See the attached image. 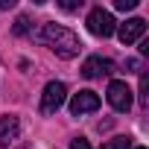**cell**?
<instances>
[{
  "instance_id": "obj_3",
  "label": "cell",
  "mask_w": 149,
  "mask_h": 149,
  "mask_svg": "<svg viewBox=\"0 0 149 149\" xmlns=\"http://www.w3.org/2000/svg\"><path fill=\"white\" fill-rule=\"evenodd\" d=\"M67 100V85L64 82H47L44 94H41V111L44 114H56Z\"/></svg>"
},
{
  "instance_id": "obj_16",
  "label": "cell",
  "mask_w": 149,
  "mask_h": 149,
  "mask_svg": "<svg viewBox=\"0 0 149 149\" xmlns=\"http://www.w3.org/2000/svg\"><path fill=\"white\" fill-rule=\"evenodd\" d=\"M137 149H143V146H137Z\"/></svg>"
},
{
  "instance_id": "obj_9",
  "label": "cell",
  "mask_w": 149,
  "mask_h": 149,
  "mask_svg": "<svg viewBox=\"0 0 149 149\" xmlns=\"http://www.w3.org/2000/svg\"><path fill=\"white\" fill-rule=\"evenodd\" d=\"M102 149H132V137H114V140H108Z\"/></svg>"
},
{
  "instance_id": "obj_2",
  "label": "cell",
  "mask_w": 149,
  "mask_h": 149,
  "mask_svg": "<svg viewBox=\"0 0 149 149\" xmlns=\"http://www.w3.org/2000/svg\"><path fill=\"white\" fill-rule=\"evenodd\" d=\"M88 32L91 35H97V38H111L114 35V29H117V21H114V15L111 12H105L102 6H97V9H91V15H88Z\"/></svg>"
},
{
  "instance_id": "obj_15",
  "label": "cell",
  "mask_w": 149,
  "mask_h": 149,
  "mask_svg": "<svg viewBox=\"0 0 149 149\" xmlns=\"http://www.w3.org/2000/svg\"><path fill=\"white\" fill-rule=\"evenodd\" d=\"M15 6V0H0V9H12Z\"/></svg>"
},
{
  "instance_id": "obj_8",
  "label": "cell",
  "mask_w": 149,
  "mask_h": 149,
  "mask_svg": "<svg viewBox=\"0 0 149 149\" xmlns=\"http://www.w3.org/2000/svg\"><path fill=\"white\" fill-rule=\"evenodd\" d=\"M18 134H21V120H18L15 114L0 117V146L15 143V140H18Z\"/></svg>"
},
{
  "instance_id": "obj_7",
  "label": "cell",
  "mask_w": 149,
  "mask_h": 149,
  "mask_svg": "<svg viewBox=\"0 0 149 149\" xmlns=\"http://www.w3.org/2000/svg\"><path fill=\"white\" fill-rule=\"evenodd\" d=\"M108 73H114V61H108V58H102V56H91V58H85V64H82V76H85V79L108 76Z\"/></svg>"
},
{
  "instance_id": "obj_4",
  "label": "cell",
  "mask_w": 149,
  "mask_h": 149,
  "mask_svg": "<svg viewBox=\"0 0 149 149\" xmlns=\"http://www.w3.org/2000/svg\"><path fill=\"white\" fill-rule=\"evenodd\" d=\"M132 102H134V97H132V88H129L123 79H114V82L108 85V105H111L114 111L126 114V111L132 108Z\"/></svg>"
},
{
  "instance_id": "obj_5",
  "label": "cell",
  "mask_w": 149,
  "mask_h": 149,
  "mask_svg": "<svg viewBox=\"0 0 149 149\" xmlns=\"http://www.w3.org/2000/svg\"><path fill=\"white\" fill-rule=\"evenodd\" d=\"M146 35V21L143 18H129L126 24H120V29H117V38L123 41V44H134V41H140Z\"/></svg>"
},
{
  "instance_id": "obj_14",
  "label": "cell",
  "mask_w": 149,
  "mask_h": 149,
  "mask_svg": "<svg viewBox=\"0 0 149 149\" xmlns=\"http://www.w3.org/2000/svg\"><path fill=\"white\" fill-rule=\"evenodd\" d=\"M146 91H149V79H146V73L140 76V100L146 102Z\"/></svg>"
},
{
  "instance_id": "obj_13",
  "label": "cell",
  "mask_w": 149,
  "mask_h": 149,
  "mask_svg": "<svg viewBox=\"0 0 149 149\" xmlns=\"http://www.w3.org/2000/svg\"><path fill=\"white\" fill-rule=\"evenodd\" d=\"M58 6H61V9H67V12H73V9H79V6H82V0H61Z\"/></svg>"
},
{
  "instance_id": "obj_11",
  "label": "cell",
  "mask_w": 149,
  "mask_h": 149,
  "mask_svg": "<svg viewBox=\"0 0 149 149\" xmlns=\"http://www.w3.org/2000/svg\"><path fill=\"white\" fill-rule=\"evenodd\" d=\"M15 32H18V35H26V32H29V21H26V18H18V21H15Z\"/></svg>"
},
{
  "instance_id": "obj_1",
  "label": "cell",
  "mask_w": 149,
  "mask_h": 149,
  "mask_svg": "<svg viewBox=\"0 0 149 149\" xmlns=\"http://www.w3.org/2000/svg\"><path fill=\"white\" fill-rule=\"evenodd\" d=\"M38 38H41L56 56H61V58H76L79 50H82L79 35L73 32V29H67V26H61V24H44L41 32H38Z\"/></svg>"
},
{
  "instance_id": "obj_12",
  "label": "cell",
  "mask_w": 149,
  "mask_h": 149,
  "mask_svg": "<svg viewBox=\"0 0 149 149\" xmlns=\"http://www.w3.org/2000/svg\"><path fill=\"white\" fill-rule=\"evenodd\" d=\"M70 149H94V146H91L85 137H73V140H70Z\"/></svg>"
},
{
  "instance_id": "obj_6",
  "label": "cell",
  "mask_w": 149,
  "mask_h": 149,
  "mask_svg": "<svg viewBox=\"0 0 149 149\" xmlns=\"http://www.w3.org/2000/svg\"><path fill=\"white\" fill-rule=\"evenodd\" d=\"M100 108V94H94V91H79V94H73V100H70V111L73 114H91V111H97Z\"/></svg>"
},
{
  "instance_id": "obj_10",
  "label": "cell",
  "mask_w": 149,
  "mask_h": 149,
  "mask_svg": "<svg viewBox=\"0 0 149 149\" xmlns=\"http://www.w3.org/2000/svg\"><path fill=\"white\" fill-rule=\"evenodd\" d=\"M114 6H117L120 12H132V9L137 6V0H114Z\"/></svg>"
}]
</instances>
